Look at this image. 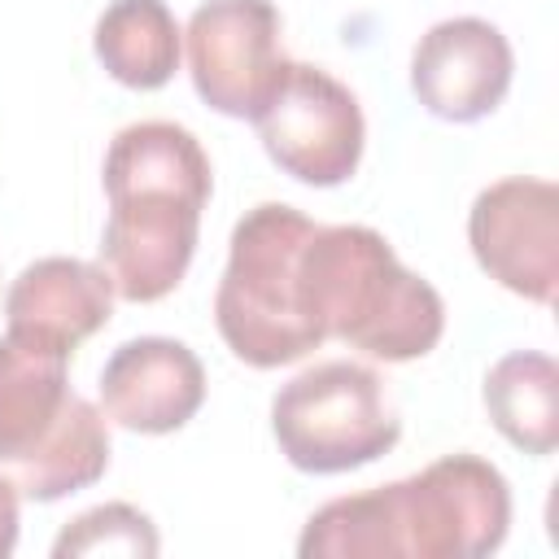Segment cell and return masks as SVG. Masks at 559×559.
Segmentation results:
<instances>
[{"label": "cell", "mask_w": 559, "mask_h": 559, "mask_svg": "<svg viewBox=\"0 0 559 559\" xmlns=\"http://www.w3.org/2000/svg\"><path fill=\"white\" fill-rule=\"evenodd\" d=\"M314 227V218L284 201H262L231 227L227 266L214 293V323L240 362L262 371L284 367L328 341L301 284V249Z\"/></svg>", "instance_id": "cell-5"}, {"label": "cell", "mask_w": 559, "mask_h": 559, "mask_svg": "<svg viewBox=\"0 0 559 559\" xmlns=\"http://www.w3.org/2000/svg\"><path fill=\"white\" fill-rule=\"evenodd\" d=\"M249 122L266 157L297 183L336 188L362 162L367 122L358 96L319 66L288 61Z\"/></svg>", "instance_id": "cell-7"}, {"label": "cell", "mask_w": 559, "mask_h": 559, "mask_svg": "<svg viewBox=\"0 0 559 559\" xmlns=\"http://www.w3.org/2000/svg\"><path fill=\"white\" fill-rule=\"evenodd\" d=\"M162 550V537L153 528V520L144 511H135L131 502H100L83 515H74L57 542H52V559H153Z\"/></svg>", "instance_id": "cell-15"}, {"label": "cell", "mask_w": 559, "mask_h": 559, "mask_svg": "<svg viewBox=\"0 0 559 559\" xmlns=\"http://www.w3.org/2000/svg\"><path fill=\"white\" fill-rule=\"evenodd\" d=\"M92 48L122 87L153 92L175 79L183 31L166 0H114L96 17Z\"/></svg>", "instance_id": "cell-13"}, {"label": "cell", "mask_w": 559, "mask_h": 559, "mask_svg": "<svg viewBox=\"0 0 559 559\" xmlns=\"http://www.w3.org/2000/svg\"><path fill=\"white\" fill-rule=\"evenodd\" d=\"M17 485L0 472V559H9L17 546Z\"/></svg>", "instance_id": "cell-16"}, {"label": "cell", "mask_w": 559, "mask_h": 559, "mask_svg": "<svg viewBox=\"0 0 559 559\" xmlns=\"http://www.w3.org/2000/svg\"><path fill=\"white\" fill-rule=\"evenodd\" d=\"M511 489L480 454H441L406 480L323 502L301 559H480L507 542Z\"/></svg>", "instance_id": "cell-1"}, {"label": "cell", "mask_w": 559, "mask_h": 559, "mask_svg": "<svg viewBox=\"0 0 559 559\" xmlns=\"http://www.w3.org/2000/svg\"><path fill=\"white\" fill-rule=\"evenodd\" d=\"M183 48L197 96L227 118H253L288 66L280 44V9L271 0L197 4Z\"/></svg>", "instance_id": "cell-8"}, {"label": "cell", "mask_w": 559, "mask_h": 559, "mask_svg": "<svg viewBox=\"0 0 559 559\" xmlns=\"http://www.w3.org/2000/svg\"><path fill=\"white\" fill-rule=\"evenodd\" d=\"M70 354L31 336H0V472L31 502L96 485L109 467L105 415L70 389Z\"/></svg>", "instance_id": "cell-4"}, {"label": "cell", "mask_w": 559, "mask_h": 559, "mask_svg": "<svg viewBox=\"0 0 559 559\" xmlns=\"http://www.w3.org/2000/svg\"><path fill=\"white\" fill-rule=\"evenodd\" d=\"M467 240L489 280L537 306L559 288V188L550 179L511 175L476 192Z\"/></svg>", "instance_id": "cell-9"}, {"label": "cell", "mask_w": 559, "mask_h": 559, "mask_svg": "<svg viewBox=\"0 0 559 559\" xmlns=\"http://www.w3.org/2000/svg\"><path fill=\"white\" fill-rule=\"evenodd\" d=\"M301 284L323 336H336L371 358H424L445 332L441 293L424 275L406 271L376 227H314L301 249Z\"/></svg>", "instance_id": "cell-3"}, {"label": "cell", "mask_w": 559, "mask_h": 559, "mask_svg": "<svg viewBox=\"0 0 559 559\" xmlns=\"http://www.w3.org/2000/svg\"><path fill=\"white\" fill-rule=\"evenodd\" d=\"M271 432L280 454L310 476H336L376 463L402 437L384 402V384L362 362H314L271 397Z\"/></svg>", "instance_id": "cell-6"}, {"label": "cell", "mask_w": 559, "mask_h": 559, "mask_svg": "<svg viewBox=\"0 0 559 559\" xmlns=\"http://www.w3.org/2000/svg\"><path fill=\"white\" fill-rule=\"evenodd\" d=\"M485 411L493 428L524 454L559 445V367L550 354H502L485 376Z\"/></svg>", "instance_id": "cell-14"}, {"label": "cell", "mask_w": 559, "mask_h": 559, "mask_svg": "<svg viewBox=\"0 0 559 559\" xmlns=\"http://www.w3.org/2000/svg\"><path fill=\"white\" fill-rule=\"evenodd\" d=\"M214 170L201 140L166 118L122 127L105 153L109 218L100 266L127 301H157L188 275Z\"/></svg>", "instance_id": "cell-2"}, {"label": "cell", "mask_w": 559, "mask_h": 559, "mask_svg": "<svg viewBox=\"0 0 559 559\" xmlns=\"http://www.w3.org/2000/svg\"><path fill=\"white\" fill-rule=\"evenodd\" d=\"M201 402L205 367L175 336L122 341L100 367V406L127 432H175L201 411Z\"/></svg>", "instance_id": "cell-11"}, {"label": "cell", "mask_w": 559, "mask_h": 559, "mask_svg": "<svg viewBox=\"0 0 559 559\" xmlns=\"http://www.w3.org/2000/svg\"><path fill=\"white\" fill-rule=\"evenodd\" d=\"M114 280L83 258H39L4 293L9 332L74 354L114 314Z\"/></svg>", "instance_id": "cell-12"}, {"label": "cell", "mask_w": 559, "mask_h": 559, "mask_svg": "<svg viewBox=\"0 0 559 559\" xmlns=\"http://www.w3.org/2000/svg\"><path fill=\"white\" fill-rule=\"evenodd\" d=\"M511 74V44L485 17H445L428 26L411 52V92L432 118L445 122H476L493 114Z\"/></svg>", "instance_id": "cell-10"}]
</instances>
